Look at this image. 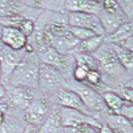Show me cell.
Segmentation results:
<instances>
[{"label": "cell", "instance_id": "83f0119b", "mask_svg": "<svg viewBox=\"0 0 133 133\" xmlns=\"http://www.w3.org/2000/svg\"><path fill=\"white\" fill-rule=\"evenodd\" d=\"M112 90L119 95L126 102L133 104V89L124 86Z\"/></svg>", "mask_w": 133, "mask_h": 133}, {"label": "cell", "instance_id": "f35d334b", "mask_svg": "<svg viewBox=\"0 0 133 133\" xmlns=\"http://www.w3.org/2000/svg\"><path fill=\"white\" fill-rule=\"evenodd\" d=\"M131 123H132V126H133V120H131Z\"/></svg>", "mask_w": 133, "mask_h": 133}, {"label": "cell", "instance_id": "1f68e13d", "mask_svg": "<svg viewBox=\"0 0 133 133\" xmlns=\"http://www.w3.org/2000/svg\"><path fill=\"white\" fill-rule=\"evenodd\" d=\"M8 109V106L6 104L0 102V124L4 121L6 116Z\"/></svg>", "mask_w": 133, "mask_h": 133}, {"label": "cell", "instance_id": "4fadbf2b", "mask_svg": "<svg viewBox=\"0 0 133 133\" xmlns=\"http://www.w3.org/2000/svg\"><path fill=\"white\" fill-rule=\"evenodd\" d=\"M41 63L53 66L61 72L66 70L68 67V60L66 55L59 53L50 47L41 53Z\"/></svg>", "mask_w": 133, "mask_h": 133}, {"label": "cell", "instance_id": "30bf717a", "mask_svg": "<svg viewBox=\"0 0 133 133\" xmlns=\"http://www.w3.org/2000/svg\"><path fill=\"white\" fill-rule=\"evenodd\" d=\"M0 40L4 46L15 50H23L28 43V37L18 28L12 27H3Z\"/></svg>", "mask_w": 133, "mask_h": 133}, {"label": "cell", "instance_id": "9a60e30c", "mask_svg": "<svg viewBox=\"0 0 133 133\" xmlns=\"http://www.w3.org/2000/svg\"><path fill=\"white\" fill-rule=\"evenodd\" d=\"M106 124L115 133H133V126L131 120L120 114H109L106 119Z\"/></svg>", "mask_w": 133, "mask_h": 133}, {"label": "cell", "instance_id": "7c38bea8", "mask_svg": "<svg viewBox=\"0 0 133 133\" xmlns=\"http://www.w3.org/2000/svg\"><path fill=\"white\" fill-rule=\"evenodd\" d=\"M64 9L69 12H79L98 15L102 9V1H65Z\"/></svg>", "mask_w": 133, "mask_h": 133}, {"label": "cell", "instance_id": "8fae6325", "mask_svg": "<svg viewBox=\"0 0 133 133\" xmlns=\"http://www.w3.org/2000/svg\"><path fill=\"white\" fill-rule=\"evenodd\" d=\"M57 102L59 106L77 110L88 115L93 116L92 114L85 106L78 94L70 89H60L58 93Z\"/></svg>", "mask_w": 133, "mask_h": 133}, {"label": "cell", "instance_id": "5bb4252c", "mask_svg": "<svg viewBox=\"0 0 133 133\" xmlns=\"http://www.w3.org/2000/svg\"><path fill=\"white\" fill-rule=\"evenodd\" d=\"M38 133H64L59 116V106L51 110L46 119L38 129Z\"/></svg>", "mask_w": 133, "mask_h": 133}, {"label": "cell", "instance_id": "277c9868", "mask_svg": "<svg viewBox=\"0 0 133 133\" xmlns=\"http://www.w3.org/2000/svg\"><path fill=\"white\" fill-rule=\"evenodd\" d=\"M25 52V49L21 50H15L6 46L0 50L1 64L0 82L3 85L10 82L12 74L21 61Z\"/></svg>", "mask_w": 133, "mask_h": 133}, {"label": "cell", "instance_id": "9c48e42d", "mask_svg": "<svg viewBox=\"0 0 133 133\" xmlns=\"http://www.w3.org/2000/svg\"><path fill=\"white\" fill-rule=\"evenodd\" d=\"M6 95L10 106L15 109L24 111L35 100L32 89L12 86L10 91L6 90Z\"/></svg>", "mask_w": 133, "mask_h": 133}, {"label": "cell", "instance_id": "3957f363", "mask_svg": "<svg viewBox=\"0 0 133 133\" xmlns=\"http://www.w3.org/2000/svg\"><path fill=\"white\" fill-rule=\"evenodd\" d=\"M59 116L63 128H70L82 124H89L99 130L101 123L95 117L77 110L59 106Z\"/></svg>", "mask_w": 133, "mask_h": 133}, {"label": "cell", "instance_id": "484cf974", "mask_svg": "<svg viewBox=\"0 0 133 133\" xmlns=\"http://www.w3.org/2000/svg\"><path fill=\"white\" fill-rule=\"evenodd\" d=\"M17 28L28 38L35 31V25L32 20L23 18L18 24Z\"/></svg>", "mask_w": 133, "mask_h": 133}, {"label": "cell", "instance_id": "ba28073f", "mask_svg": "<svg viewBox=\"0 0 133 133\" xmlns=\"http://www.w3.org/2000/svg\"><path fill=\"white\" fill-rule=\"evenodd\" d=\"M92 55L97 60L99 68L109 73H116L121 66L112 46L106 43H103Z\"/></svg>", "mask_w": 133, "mask_h": 133}, {"label": "cell", "instance_id": "cb8c5ba5", "mask_svg": "<svg viewBox=\"0 0 133 133\" xmlns=\"http://www.w3.org/2000/svg\"><path fill=\"white\" fill-rule=\"evenodd\" d=\"M102 9L108 14L119 18L121 19L127 21L128 18H126L123 11L119 5L118 3L116 1H111V0H107L102 2Z\"/></svg>", "mask_w": 133, "mask_h": 133}, {"label": "cell", "instance_id": "52a82bcc", "mask_svg": "<svg viewBox=\"0 0 133 133\" xmlns=\"http://www.w3.org/2000/svg\"><path fill=\"white\" fill-rule=\"evenodd\" d=\"M49 101L46 99L35 100L24 110L23 119L27 124L41 125L50 112Z\"/></svg>", "mask_w": 133, "mask_h": 133}, {"label": "cell", "instance_id": "8d00e7d4", "mask_svg": "<svg viewBox=\"0 0 133 133\" xmlns=\"http://www.w3.org/2000/svg\"><path fill=\"white\" fill-rule=\"evenodd\" d=\"M125 87H127L130 88V89H133V78L132 79H131L129 81H128L126 84L124 85Z\"/></svg>", "mask_w": 133, "mask_h": 133}, {"label": "cell", "instance_id": "6da1fadb", "mask_svg": "<svg viewBox=\"0 0 133 133\" xmlns=\"http://www.w3.org/2000/svg\"><path fill=\"white\" fill-rule=\"evenodd\" d=\"M10 79L11 85L29 89L38 88V75L40 63L33 51L27 50Z\"/></svg>", "mask_w": 133, "mask_h": 133}, {"label": "cell", "instance_id": "2e32d148", "mask_svg": "<svg viewBox=\"0 0 133 133\" xmlns=\"http://www.w3.org/2000/svg\"><path fill=\"white\" fill-rule=\"evenodd\" d=\"M104 37L103 36H95L88 39L79 41L78 45L72 50V53H85L92 55L99 49L104 43Z\"/></svg>", "mask_w": 133, "mask_h": 133}, {"label": "cell", "instance_id": "7402d4cb", "mask_svg": "<svg viewBox=\"0 0 133 133\" xmlns=\"http://www.w3.org/2000/svg\"><path fill=\"white\" fill-rule=\"evenodd\" d=\"M25 126L16 117L6 116L4 121L0 124V133H22Z\"/></svg>", "mask_w": 133, "mask_h": 133}, {"label": "cell", "instance_id": "7a4b0ae2", "mask_svg": "<svg viewBox=\"0 0 133 133\" xmlns=\"http://www.w3.org/2000/svg\"><path fill=\"white\" fill-rule=\"evenodd\" d=\"M70 90L75 92L81 98L87 109L92 114L101 112L106 107L102 95L91 87L83 83L75 82L70 84Z\"/></svg>", "mask_w": 133, "mask_h": 133}, {"label": "cell", "instance_id": "f546056e", "mask_svg": "<svg viewBox=\"0 0 133 133\" xmlns=\"http://www.w3.org/2000/svg\"><path fill=\"white\" fill-rule=\"evenodd\" d=\"M88 72L87 70L82 67L76 65V67L72 72V76L75 81L79 83H84L87 77Z\"/></svg>", "mask_w": 133, "mask_h": 133}, {"label": "cell", "instance_id": "4316f807", "mask_svg": "<svg viewBox=\"0 0 133 133\" xmlns=\"http://www.w3.org/2000/svg\"><path fill=\"white\" fill-rule=\"evenodd\" d=\"M99 130L89 124H82L70 128H64V133H98Z\"/></svg>", "mask_w": 133, "mask_h": 133}, {"label": "cell", "instance_id": "4dcf8cb0", "mask_svg": "<svg viewBox=\"0 0 133 133\" xmlns=\"http://www.w3.org/2000/svg\"><path fill=\"white\" fill-rule=\"evenodd\" d=\"M118 114L123 116L129 120H133V104H124L118 112Z\"/></svg>", "mask_w": 133, "mask_h": 133}, {"label": "cell", "instance_id": "836d02e7", "mask_svg": "<svg viewBox=\"0 0 133 133\" xmlns=\"http://www.w3.org/2000/svg\"><path fill=\"white\" fill-rule=\"evenodd\" d=\"M38 129L39 128H38V127L36 126L27 124L22 133H38Z\"/></svg>", "mask_w": 133, "mask_h": 133}, {"label": "cell", "instance_id": "74e56055", "mask_svg": "<svg viewBox=\"0 0 133 133\" xmlns=\"http://www.w3.org/2000/svg\"><path fill=\"white\" fill-rule=\"evenodd\" d=\"M1 77V60H0V80Z\"/></svg>", "mask_w": 133, "mask_h": 133}, {"label": "cell", "instance_id": "e575fe53", "mask_svg": "<svg viewBox=\"0 0 133 133\" xmlns=\"http://www.w3.org/2000/svg\"><path fill=\"white\" fill-rule=\"evenodd\" d=\"M98 133H115L110 127L108 126L106 124L102 125L101 128L99 130Z\"/></svg>", "mask_w": 133, "mask_h": 133}, {"label": "cell", "instance_id": "d6a6232c", "mask_svg": "<svg viewBox=\"0 0 133 133\" xmlns=\"http://www.w3.org/2000/svg\"><path fill=\"white\" fill-rule=\"evenodd\" d=\"M119 45L126 48V49H128V50H129L133 53V35L125 40V41H124L123 42H122L121 44H119Z\"/></svg>", "mask_w": 133, "mask_h": 133}, {"label": "cell", "instance_id": "ffe728a7", "mask_svg": "<svg viewBox=\"0 0 133 133\" xmlns=\"http://www.w3.org/2000/svg\"><path fill=\"white\" fill-rule=\"evenodd\" d=\"M105 106L112 112V113L118 114L126 102L119 95L113 90H109L102 94Z\"/></svg>", "mask_w": 133, "mask_h": 133}, {"label": "cell", "instance_id": "d6986e66", "mask_svg": "<svg viewBox=\"0 0 133 133\" xmlns=\"http://www.w3.org/2000/svg\"><path fill=\"white\" fill-rule=\"evenodd\" d=\"M120 65L128 73L133 74V53L119 45L111 44Z\"/></svg>", "mask_w": 133, "mask_h": 133}, {"label": "cell", "instance_id": "5b68a950", "mask_svg": "<svg viewBox=\"0 0 133 133\" xmlns=\"http://www.w3.org/2000/svg\"><path fill=\"white\" fill-rule=\"evenodd\" d=\"M63 82L61 71L45 63H41L38 75V88L48 92L58 89Z\"/></svg>", "mask_w": 133, "mask_h": 133}, {"label": "cell", "instance_id": "d4e9b609", "mask_svg": "<svg viewBox=\"0 0 133 133\" xmlns=\"http://www.w3.org/2000/svg\"><path fill=\"white\" fill-rule=\"evenodd\" d=\"M69 32L72 34V36L75 37L76 39L78 40L79 41H83V40L96 35L91 31L82 28L73 27L69 26Z\"/></svg>", "mask_w": 133, "mask_h": 133}, {"label": "cell", "instance_id": "d590c367", "mask_svg": "<svg viewBox=\"0 0 133 133\" xmlns=\"http://www.w3.org/2000/svg\"><path fill=\"white\" fill-rule=\"evenodd\" d=\"M5 96H6V89L0 82V100L3 99Z\"/></svg>", "mask_w": 133, "mask_h": 133}, {"label": "cell", "instance_id": "8992f818", "mask_svg": "<svg viewBox=\"0 0 133 133\" xmlns=\"http://www.w3.org/2000/svg\"><path fill=\"white\" fill-rule=\"evenodd\" d=\"M68 25L92 32L96 35L104 37V33L98 16L96 15L79 12H69L67 16Z\"/></svg>", "mask_w": 133, "mask_h": 133}, {"label": "cell", "instance_id": "ac0fdd59", "mask_svg": "<svg viewBox=\"0 0 133 133\" xmlns=\"http://www.w3.org/2000/svg\"><path fill=\"white\" fill-rule=\"evenodd\" d=\"M132 35L133 23L128 21L121 25L112 34L104 37V41L111 44L119 45Z\"/></svg>", "mask_w": 133, "mask_h": 133}, {"label": "cell", "instance_id": "e0dca14e", "mask_svg": "<svg viewBox=\"0 0 133 133\" xmlns=\"http://www.w3.org/2000/svg\"><path fill=\"white\" fill-rule=\"evenodd\" d=\"M104 33V36H109L114 33L121 25L128 22L124 20L108 14L101 9L97 15Z\"/></svg>", "mask_w": 133, "mask_h": 133}, {"label": "cell", "instance_id": "f1b7e54d", "mask_svg": "<svg viewBox=\"0 0 133 133\" xmlns=\"http://www.w3.org/2000/svg\"><path fill=\"white\" fill-rule=\"evenodd\" d=\"M123 13L128 20H133V1H117Z\"/></svg>", "mask_w": 133, "mask_h": 133}, {"label": "cell", "instance_id": "603a6c76", "mask_svg": "<svg viewBox=\"0 0 133 133\" xmlns=\"http://www.w3.org/2000/svg\"><path fill=\"white\" fill-rule=\"evenodd\" d=\"M22 2L0 1V18L19 15Z\"/></svg>", "mask_w": 133, "mask_h": 133}, {"label": "cell", "instance_id": "44dd1931", "mask_svg": "<svg viewBox=\"0 0 133 133\" xmlns=\"http://www.w3.org/2000/svg\"><path fill=\"white\" fill-rule=\"evenodd\" d=\"M76 65L82 67L88 72L98 70L99 65L97 60L92 55L85 53H74Z\"/></svg>", "mask_w": 133, "mask_h": 133}]
</instances>
